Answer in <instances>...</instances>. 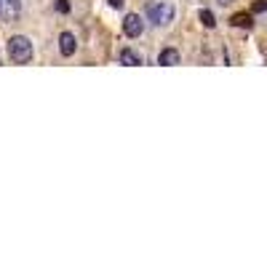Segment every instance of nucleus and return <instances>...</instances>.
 I'll use <instances>...</instances> for the list:
<instances>
[{
	"label": "nucleus",
	"mask_w": 267,
	"mask_h": 267,
	"mask_svg": "<svg viewBox=\"0 0 267 267\" xmlns=\"http://www.w3.org/2000/svg\"><path fill=\"white\" fill-rule=\"evenodd\" d=\"M8 56H11V62H16V64H27L32 59V43L25 35H14V38L8 40Z\"/></svg>",
	"instance_id": "nucleus-1"
},
{
	"label": "nucleus",
	"mask_w": 267,
	"mask_h": 267,
	"mask_svg": "<svg viewBox=\"0 0 267 267\" xmlns=\"http://www.w3.org/2000/svg\"><path fill=\"white\" fill-rule=\"evenodd\" d=\"M147 16H150V21H155V25H168V21L174 19V8L168 6V3H155V6H150L147 8Z\"/></svg>",
	"instance_id": "nucleus-2"
},
{
	"label": "nucleus",
	"mask_w": 267,
	"mask_h": 267,
	"mask_svg": "<svg viewBox=\"0 0 267 267\" xmlns=\"http://www.w3.org/2000/svg\"><path fill=\"white\" fill-rule=\"evenodd\" d=\"M142 30H144V21H142L139 14H126L123 16V32L129 35V38H139Z\"/></svg>",
	"instance_id": "nucleus-3"
},
{
	"label": "nucleus",
	"mask_w": 267,
	"mask_h": 267,
	"mask_svg": "<svg viewBox=\"0 0 267 267\" xmlns=\"http://www.w3.org/2000/svg\"><path fill=\"white\" fill-rule=\"evenodd\" d=\"M59 48L64 56H72L75 54V35L72 32H62L59 35Z\"/></svg>",
	"instance_id": "nucleus-4"
},
{
	"label": "nucleus",
	"mask_w": 267,
	"mask_h": 267,
	"mask_svg": "<svg viewBox=\"0 0 267 267\" xmlns=\"http://www.w3.org/2000/svg\"><path fill=\"white\" fill-rule=\"evenodd\" d=\"M158 64H163V67H174V64H179V51L177 48H163L158 56Z\"/></svg>",
	"instance_id": "nucleus-5"
},
{
	"label": "nucleus",
	"mask_w": 267,
	"mask_h": 267,
	"mask_svg": "<svg viewBox=\"0 0 267 267\" xmlns=\"http://www.w3.org/2000/svg\"><path fill=\"white\" fill-rule=\"evenodd\" d=\"M120 62L129 64V67H139V64H142V56H139L136 51H131V48H123L120 51Z\"/></svg>",
	"instance_id": "nucleus-6"
},
{
	"label": "nucleus",
	"mask_w": 267,
	"mask_h": 267,
	"mask_svg": "<svg viewBox=\"0 0 267 267\" xmlns=\"http://www.w3.org/2000/svg\"><path fill=\"white\" fill-rule=\"evenodd\" d=\"M230 25H233V27H243V30H249V27H251V14H235L233 19H230Z\"/></svg>",
	"instance_id": "nucleus-7"
},
{
	"label": "nucleus",
	"mask_w": 267,
	"mask_h": 267,
	"mask_svg": "<svg viewBox=\"0 0 267 267\" xmlns=\"http://www.w3.org/2000/svg\"><path fill=\"white\" fill-rule=\"evenodd\" d=\"M201 21H203V27H214L216 25V19H214V14H211V11H208V8H201Z\"/></svg>",
	"instance_id": "nucleus-8"
},
{
	"label": "nucleus",
	"mask_w": 267,
	"mask_h": 267,
	"mask_svg": "<svg viewBox=\"0 0 267 267\" xmlns=\"http://www.w3.org/2000/svg\"><path fill=\"white\" fill-rule=\"evenodd\" d=\"M251 11H254V14H264V11H267V0H254Z\"/></svg>",
	"instance_id": "nucleus-9"
},
{
	"label": "nucleus",
	"mask_w": 267,
	"mask_h": 267,
	"mask_svg": "<svg viewBox=\"0 0 267 267\" xmlns=\"http://www.w3.org/2000/svg\"><path fill=\"white\" fill-rule=\"evenodd\" d=\"M56 11L59 14H69V0H56Z\"/></svg>",
	"instance_id": "nucleus-10"
},
{
	"label": "nucleus",
	"mask_w": 267,
	"mask_h": 267,
	"mask_svg": "<svg viewBox=\"0 0 267 267\" xmlns=\"http://www.w3.org/2000/svg\"><path fill=\"white\" fill-rule=\"evenodd\" d=\"M3 3L8 6V11H11V14H16V11H19V0H3Z\"/></svg>",
	"instance_id": "nucleus-11"
},
{
	"label": "nucleus",
	"mask_w": 267,
	"mask_h": 267,
	"mask_svg": "<svg viewBox=\"0 0 267 267\" xmlns=\"http://www.w3.org/2000/svg\"><path fill=\"white\" fill-rule=\"evenodd\" d=\"M110 6H112V8H120V6H123V0H110Z\"/></svg>",
	"instance_id": "nucleus-12"
},
{
	"label": "nucleus",
	"mask_w": 267,
	"mask_h": 267,
	"mask_svg": "<svg viewBox=\"0 0 267 267\" xmlns=\"http://www.w3.org/2000/svg\"><path fill=\"white\" fill-rule=\"evenodd\" d=\"M216 3H219V6H230L233 0H216Z\"/></svg>",
	"instance_id": "nucleus-13"
},
{
	"label": "nucleus",
	"mask_w": 267,
	"mask_h": 267,
	"mask_svg": "<svg viewBox=\"0 0 267 267\" xmlns=\"http://www.w3.org/2000/svg\"><path fill=\"white\" fill-rule=\"evenodd\" d=\"M0 8H3V0H0Z\"/></svg>",
	"instance_id": "nucleus-14"
}]
</instances>
